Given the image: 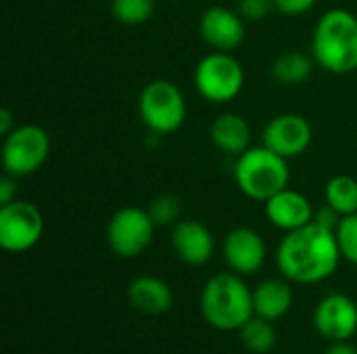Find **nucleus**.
<instances>
[{
  "label": "nucleus",
  "instance_id": "ddd939ff",
  "mask_svg": "<svg viewBox=\"0 0 357 354\" xmlns=\"http://www.w3.org/2000/svg\"><path fill=\"white\" fill-rule=\"evenodd\" d=\"M199 33L209 48L232 52L245 40V19L228 6H209L201 15Z\"/></svg>",
  "mask_w": 357,
  "mask_h": 354
},
{
  "label": "nucleus",
  "instance_id": "423d86ee",
  "mask_svg": "<svg viewBox=\"0 0 357 354\" xmlns=\"http://www.w3.org/2000/svg\"><path fill=\"white\" fill-rule=\"evenodd\" d=\"M48 156L50 136L40 125H17L6 138H2V169L17 179L36 173Z\"/></svg>",
  "mask_w": 357,
  "mask_h": 354
},
{
  "label": "nucleus",
  "instance_id": "f8f14e48",
  "mask_svg": "<svg viewBox=\"0 0 357 354\" xmlns=\"http://www.w3.org/2000/svg\"><path fill=\"white\" fill-rule=\"evenodd\" d=\"M314 328L331 342L351 340L357 332V305L347 294L324 296L314 311Z\"/></svg>",
  "mask_w": 357,
  "mask_h": 354
},
{
  "label": "nucleus",
  "instance_id": "9b49d317",
  "mask_svg": "<svg viewBox=\"0 0 357 354\" xmlns=\"http://www.w3.org/2000/svg\"><path fill=\"white\" fill-rule=\"evenodd\" d=\"M224 261L230 271L238 275H253L266 265L268 248L261 234L253 227L241 225L226 234L222 242Z\"/></svg>",
  "mask_w": 357,
  "mask_h": 354
},
{
  "label": "nucleus",
  "instance_id": "7ed1b4c3",
  "mask_svg": "<svg viewBox=\"0 0 357 354\" xmlns=\"http://www.w3.org/2000/svg\"><path fill=\"white\" fill-rule=\"evenodd\" d=\"M201 313L220 332L241 330L253 315V290L234 271H224L207 280L201 292Z\"/></svg>",
  "mask_w": 357,
  "mask_h": 354
},
{
  "label": "nucleus",
  "instance_id": "412c9836",
  "mask_svg": "<svg viewBox=\"0 0 357 354\" xmlns=\"http://www.w3.org/2000/svg\"><path fill=\"white\" fill-rule=\"evenodd\" d=\"M274 321H268L264 317H257L253 315L238 332H241V342L243 346L253 354H266L270 353L276 342H278V336H276V330L272 325Z\"/></svg>",
  "mask_w": 357,
  "mask_h": 354
},
{
  "label": "nucleus",
  "instance_id": "1a4fd4ad",
  "mask_svg": "<svg viewBox=\"0 0 357 354\" xmlns=\"http://www.w3.org/2000/svg\"><path fill=\"white\" fill-rule=\"evenodd\" d=\"M44 234L42 211L29 202L15 198L0 207V246L10 255L31 250Z\"/></svg>",
  "mask_w": 357,
  "mask_h": 354
},
{
  "label": "nucleus",
  "instance_id": "6e6552de",
  "mask_svg": "<svg viewBox=\"0 0 357 354\" xmlns=\"http://www.w3.org/2000/svg\"><path fill=\"white\" fill-rule=\"evenodd\" d=\"M155 221L146 209L123 207L115 211L107 225V244L121 259L140 257L155 238Z\"/></svg>",
  "mask_w": 357,
  "mask_h": 354
},
{
  "label": "nucleus",
  "instance_id": "c756f323",
  "mask_svg": "<svg viewBox=\"0 0 357 354\" xmlns=\"http://www.w3.org/2000/svg\"><path fill=\"white\" fill-rule=\"evenodd\" d=\"M324 354H357V348L349 344V340H341V342H333Z\"/></svg>",
  "mask_w": 357,
  "mask_h": 354
},
{
  "label": "nucleus",
  "instance_id": "2eb2a0df",
  "mask_svg": "<svg viewBox=\"0 0 357 354\" xmlns=\"http://www.w3.org/2000/svg\"><path fill=\"white\" fill-rule=\"evenodd\" d=\"M264 204H266L268 221L274 227L282 230L284 234L312 223L314 215H316L310 198L305 194L297 192V190H291V188L280 190L278 194H274Z\"/></svg>",
  "mask_w": 357,
  "mask_h": 354
},
{
  "label": "nucleus",
  "instance_id": "9d476101",
  "mask_svg": "<svg viewBox=\"0 0 357 354\" xmlns=\"http://www.w3.org/2000/svg\"><path fill=\"white\" fill-rule=\"evenodd\" d=\"M261 144L284 159L301 156L312 144V125L299 113H282L268 121Z\"/></svg>",
  "mask_w": 357,
  "mask_h": 354
},
{
  "label": "nucleus",
  "instance_id": "f257e3e1",
  "mask_svg": "<svg viewBox=\"0 0 357 354\" xmlns=\"http://www.w3.org/2000/svg\"><path fill=\"white\" fill-rule=\"evenodd\" d=\"M341 259L335 232L316 221L287 232L276 248V265L282 277L303 286L328 280L339 269Z\"/></svg>",
  "mask_w": 357,
  "mask_h": 354
},
{
  "label": "nucleus",
  "instance_id": "f3484780",
  "mask_svg": "<svg viewBox=\"0 0 357 354\" xmlns=\"http://www.w3.org/2000/svg\"><path fill=\"white\" fill-rule=\"evenodd\" d=\"M209 138L228 156H241L251 148V125L238 113H222L211 121Z\"/></svg>",
  "mask_w": 357,
  "mask_h": 354
},
{
  "label": "nucleus",
  "instance_id": "0eeeda50",
  "mask_svg": "<svg viewBox=\"0 0 357 354\" xmlns=\"http://www.w3.org/2000/svg\"><path fill=\"white\" fill-rule=\"evenodd\" d=\"M245 86V69L230 52H211L197 63L195 88L209 102H230Z\"/></svg>",
  "mask_w": 357,
  "mask_h": 354
},
{
  "label": "nucleus",
  "instance_id": "bb28decb",
  "mask_svg": "<svg viewBox=\"0 0 357 354\" xmlns=\"http://www.w3.org/2000/svg\"><path fill=\"white\" fill-rule=\"evenodd\" d=\"M341 219H343V217H341L333 207H328V204H324L322 209H318V211H316V215H314V221H316V223H320L322 227L331 230V232H337V227H339Z\"/></svg>",
  "mask_w": 357,
  "mask_h": 354
},
{
  "label": "nucleus",
  "instance_id": "cd10ccee",
  "mask_svg": "<svg viewBox=\"0 0 357 354\" xmlns=\"http://www.w3.org/2000/svg\"><path fill=\"white\" fill-rule=\"evenodd\" d=\"M17 198V177L4 173V177L0 179V207L8 204Z\"/></svg>",
  "mask_w": 357,
  "mask_h": 354
},
{
  "label": "nucleus",
  "instance_id": "393cba45",
  "mask_svg": "<svg viewBox=\"0 0 357 354\" xmlns=\"http://www.w3.org/2000/svg\"><path fill=\"white\" fill-rule=\"evenodd\" d=\"M274 8V0H238V13L245 21L257 23Z\"/></svg>",
  "mask_w": 357,
  "mask_h": 354
},
{
  "label": "nucleus",
  "instance_id": "aec40b11",
  "mask_svg": "<svg viewBox=\"0 0 357 354\" xmlns=\"http://www.w3.org/2000/svg\"><path fill=\"white\" fill-rule=\"evenodd\" d=\"M324 200L341 217L357 213V179L351 175H335L326 182Z\"/></svg>",
  "mask_w": 357,
  "mask_h": 354
},
{
  "label": "nucleus",
  "instance_id": "6ab92c4d",
  "mask_svg": "<svg viewBox=\"0 0 357 354\" xmlns=\"http://www.w3.org/2000/svg\"><path fill=\"white\" fill-rule=\"evenodd\" d=\"M314 67H316L314 56L299 52V50H289V52H282L274 61L272 77L282 86H299L312 77Z\"/></svg>",
  "mask_w": 357,
  "mask_h": 354
},
{
  "label": "nucleus",
  "instance_id": "b1692460",
  "mask_svg": "<svg viewBox=\"0 0 357 354\" xmlns=\"http://www.w3.org/2000/svg\"><path fill=\"white\" fill-rule=\"evenodd\" d=\"M335 236L341 248V257L351 265H357V213L341 219Z\"/></svg>",
  "mask_w": 357,
  "mask_h": 354
},
{
  "label": "nucleus",
  "instance_id": "4468645a",
  "mask_svg": "<svg viewBox=\"0 0 357 354\" xmlns=\"http://www.w3.org/2000/svg\"><path fill=\"white\" fill-rule=\"evenodd\" d=\"M172 248L180 261L201 267L211 261L215 252V238L207 225L195 219H180L172 227Z\"/></svg>",
  "mask_w": 357,
  "mask_h": 354
},
{
  "label": "nucleus",
  "instance_id": "a211bd4d",
  "mask_svg": "<svg viewBox=\"0 0 357 354\" xmlns=\"http://www.w3.org/2000/svg\"><path fill=\"white\" fill-rule=\"evenodd\" d=\"M293 307V290L291 282L270 277L255 286L253 290V309L257 317H264L268 321L282 319Z\"/></svg>",
  "mask_w": 357,
  "mask_h": 354
},
{
  "label": "nucleus",
  "instance_id": "4be33fe9",
  "mask_svg": "<svg viewBox=\"0 0 357 354\" xmlns=\"http://www.w3.org/2000/svg\"><path fill=\"white\" fill-rule=\"evenodd\" d=\"M155 13V0H111V15L123 25H142Z\"/></svg>",
  "mask_w": 357,
  "mask_h": 354
},
{
  "label": "nucleus",
  "instance_id": "a878e982",
  "mask_svg": "<svg viewBox=\"0 0 357 354\" xmlns=\"http://www.w3.org/2000/svg\"><path fill=\"white\" fill-rule=\"evenodd\" d=\"M318 0H274V8L280 10L282 15L295 17V15H303L307 10H312L316 6Z\"/></svg>",
  "mask_w": 357,
  "mask_h": 354
},
{
  "label": "nucleus",
  "instance_id": "5701e85b",
  "mask_svg": "<svg viewBox=\"0 0 357 354\" xmlns=\"http://www.w3.org/2000/svg\"><path fill=\"white\" fill-rule=\"evenodd\" d=\"M157 227H174L182 219V200L176 194H159L146 207Z\"/></svg>",
  "mask_w": 357,
  "mask_h": 354
},
{
  "label": "nucleus",
  "instance_id": "39448f33",
  "mask_svg": "<svg viewBox=\"0 0 357 354\" xmlns=\"http://www.w3.org/2000/svg\"><path fill=\"white\" fill-rule=\"evenodd\" d=\"M138 113L153 136L176 134L186 121V98L169 79L149 81L138 96Z\"/></svg>",
  "mask_w": 357,
  "mask_h": 354
},
{
  "label": "nucleus",
  "instance_id": "20e7f679",
  "mask_svg": "<svg viewBox=\"0 0 357 354\" xmlns=\"http://www.w3.org/2000/svg\"><path fill=\"white\" fill-rule=\"evenodd\" d=\"M234 179L238 190L257 202L270 200L280 190L289 188V159L276 154L268 146H251L234 163Z\"/></svg>",
  "mask_w": 357,
  "mask_h": 354
},
{
  "label": "nucleus",
  "instance_id": "f03ea898",
  "mask_svg": "<svg viewBox=\"0 0 357 354\" xmlns=\"http://www.w3.org/2000/svg\"><path fill=\"white\" fill-rule=\"evenodd\" d=\"M312 56L335 75L357 71V17L347 8L326 10L312 35Z\"/></svg>",
  "mask_w": 357,
  "mask_h": 354
},
{
  "label": "nucleus",
  "instance_id": "c85d7f7f",
  "mask_svg": "<svg viewBox=\"0 0 357 354\" xmlns=\"http://www.w3.org/2000/svg\"><path fill=\"white\" fill-rule=\"evenodd\" d=\"M15 127H17V125H15V115H13L6 106H2V108H0V136L6 138Z\"/></svg>",
  "mask_w": 357,
  "mask_h": 354
},
{
  "label": "nucleus",
  "instance_id": "dca6fc26",
  "mask_svg": "<svg viewBox=\"0 0 357 354\" xmlns=\"http://www.w3.org/2000/svg\"><path fill=\"white\" fill-rule=\"evenodd\" d=\"M128 300L138 313L159 317L174 307V292L161 277L138 275L128 286Z\"/></svg>",
  "mask_w": 357,
  "mask_h": 354
}]
</instances>
